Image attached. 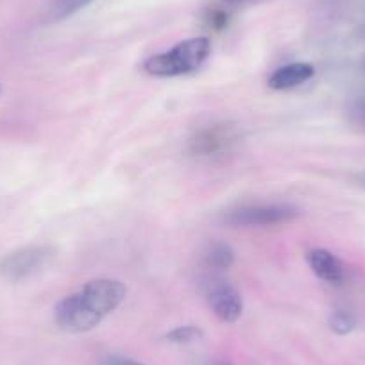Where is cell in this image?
<instances>
[{
    "label": "cell",
    "instance_id": "1",
    "mask_svg": "<svg viewBox=\"0 0 365 365\" xmlns=\"http://www.w3.org/2000/svg\"><path fill=\"white\" fill-rule=\"evenodd\" d=\"M125 294L128 290L118 279H91L56 304V324L68 333L90 331L124 303Z\"/></svg>",
    "mask_w": 365,
    "mask_h": 365
},
{
    "label": "cell",
    "instance_id": "2",
    "mask_svg": "<svg viewBox=\"0 0 365 365\" xmlns=\"http://www.w3.org/2000/svg\"><path fill=\"white\" fill-rule=\"evenodd\" d=\"M210 52H212V41L208 38H190L172 47L170 51L150 56L143 63V68L154 77L185 76L201 68Z\"/></svg>",
    "mask_w": 365,
    "mask_h": 365
},
{
    "label": "cell",
    "instance_id": "3",
    "mask_svg": "<svg viewBox=\"0 0 365 365\" xmlns=\"http://www.w3.org/2000/svg\"><path fill=\"white\" fill-rule=\"evenodd\" d=\"M52 256L54 251L48 245H27L16 249L0 262V276L8 282H22L40 272L51 262Z\"/></svg>",
    "mask_w": 365,
    "mask_h": 365
},
{
    "label": "cell",
    "instance_id": "4",
    "mask_svg": "<svg viewBox=\"0 0 365 365\" xmlns=\"http://www.w3.org/2000/svg\"><path fill=\"white\" fill-rule=\"evenodd\" d=\"M299 217V210L290 205H256L242 206L224 217L230 226H276Z\"/></svg>",
    "mask_w": 365,
    "mask_h": 365
},
{
    "label": "cell",
    "instance_id": "5",
    "mask_svg": "<svg viewBox=\"0 0 365 365\" xmlns=\"http://www.w3.org/2000/svg\"><path fill=\"white\" fill-rule=\"evenodd\" d=\"M206 297H208L213 314L222 322L233 324L242 317L244 301H242L240 292L230 283L220 282V279L212 282L208 285V290H206Z\"/></svg>",
    "mask_w": 365,
    "mask_h": 365
},
{
    "label": "cell",
    "instance_id": "6",
    "mask_svg": "<svg viewBox=\"0 0 365 365\" xmlns=\"http://www.w3.org/2000/svg\"><path fill=\"white\" fill-rule=\"evenodd\" d=\"M235 140H237V135H235V129L231 125L215 124L195 135V138L192 140V149L201 156H210V154L226 150Z\"/></svg>",
    "mask_w": 365,
    "mask_h": 365
},
{
    "label": "cell",
    "instance_id": "7",
    "mask_svg": "<svg viewBox=\"0 0 365 365\" xmlns=\"http://www.w3.org/2000/svg\"><path fill=\"white\" fill-rule=\"evenodd\" d=\"M307 262L315 276L329 285H340L346 279V269H344L342 262L328 249H310L307 252Z\"/></svg>",
    "mask_w": 365,
    "mask_h": 365
},
{
    "label": "cell",
    "instance_id": "8",
    "mask_svg": "<svg viewBox=\"0 0 365 365\" xmlns=\"http://www.w3.org/2000/svg\"><path fill=\"white\" fill-rule=\"evenodd\" d=\"M314 76L315 68L310 63H290V65L274 70L269 79H267V84L272 90H290V88H297L304 84Z\"/></svg>",
    "mask_w": 365,
    "mask_h": 365
},
{
    "label": "cell",
    "instance_id": "9",
    "mask_svg": "<svg viewBox=\"0 0 365 365\" xmlns=\"http://www.w3.org/2000/svg\"><path fill=\"white\" fill-rule=\"evenodd\" d=\"M235 262V251L224 242H215L210 245L208 252H206V263L213 269H230Z\"/></svg>",
    "mask_w": 365,
    "mask_h": 365
},
{
    "label": "cell",
    "instance_id": "10",
    "mask_svg": "<svg viewBox=\"0 0 365 365\" xmlns=\"http://www.w3.org/2000/svg\"><path fill=\"white\" fill-rule=\"evenodd\" d=\"M356 326V319L351 312L346 310H336L333 312L331 317H329V328L336 333V335H347L351 333Z\"/></svg>",
    "mask_w": 365,
    "mask_h": 365
},
{
    "label": "cell",
    "instance_id": "11",
    "mask_svg": "<svg viewBox=\"0 0 365 365\" xmlns=\"http://www.w3.org/2000/svg\"><path fill=\"white\" fill-rule=\"evenodd\" d=\"M202 336V331L195 326H179V328L172 329L167 333V340L174 344H190L195 342Z\"/></svg>",
    "mask_w": 365,
    "mask_h": 365
},
{
    "label": "cell",
    "instance_id": "12",
    "mask_svg": "<svg viewBox=\"0 0 365 365\" xmlns=\"http://www.w3.org/2000/svg\"><path fill=\"white\" fill-rule=\"evenodd\" d=\"M88 2H90V0H63V2H59L58 11L61 13V16L70 15V13L77 11L81 6H86Z\"/></svg>",
    "mask_w": 365,
    "mask_h": 365
},
{
    "label": "cell",
    "instance_id": "13",
    "mask_svg": "<svg viewBox=\"0 0 365 365\" xmlns=\"http://www.w3.org/2000/svg\"><path fill=\"white\" fill-rule=\"evenodd\" d=\"M208 24L213 29H224L227 26V15L224 11H220V9H215V11L210 13Z\"/></svg>",
    "mask_w": 365,
    "mask_h": 365
},
{
    "label": "cell",
    "instance_id": "14",
    "mask_svg": "<svg viewBox=\"0 0 365 365\" xmlns=\"http://www.w3.org/2000/svg\"><path fill=\"white\" fill-rule=\"evenodd\" d=\"M104 365H142L138 361H133L128 360V358H122V356H108Z\"/></svg>",
    "mask_w": 365,
    "mask_h": 365
},
{
    "label": "cell",
    "instance_id": "15",
    "mask_svg": "<svg viewBox=\"0 0 365 365\" xmlns=\"http://www.w3.org/2000/svg\"><path fill=\"white\" fill-rule=\"evenodd\" d=\"M226 2H230V4H235V2H244V0H226Z\"/></svg>",
    "mask_w": 365,
    "mask_h": 365
},
{
    "label": "cell",
    "instance_id": "16",
    "mask_svg": "<svg viewBox=\"0 0 365 365\" xmlns=\"http://www.w3.org/2000/svg\"><path fill=\"white\" fill-rule=\"evenodd\" d=\"M213 365H230V364H226V361H219V364H213Z\"/></svg>",
    "mask_w": 365,
    "mask_h": 365
},
{
    "label": "cell",
    "instance_id": "17",
    "mask_svg": "<svg viewBox=\"0 0 365 365\" xmlns=\"http://www.w3.org/2000/svg\"><path fill=\"white\" fill-rule=\"evenodd\" d=\"M361 182H364V185H365V174L361 175Z\"/></svg>",
    "mask_w": 365,
    "mask_h": 365
}]
</instances>
